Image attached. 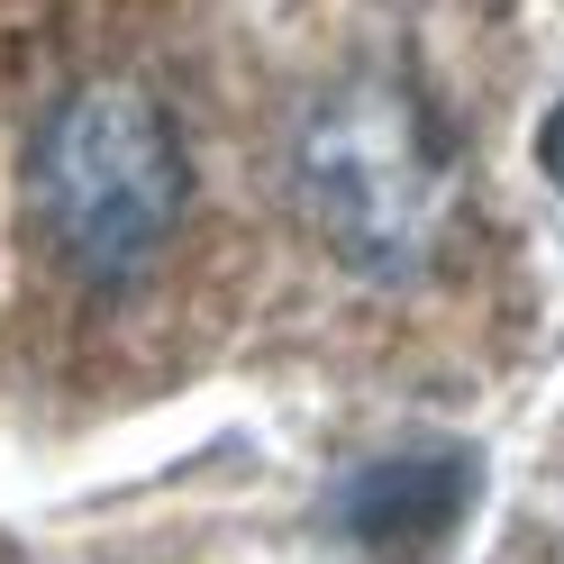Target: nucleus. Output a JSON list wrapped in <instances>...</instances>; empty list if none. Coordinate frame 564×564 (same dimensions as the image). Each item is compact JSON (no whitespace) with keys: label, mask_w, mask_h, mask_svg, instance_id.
Segmentation results:
<instances>
[{"label":"nucleus","mask_w":564,"mask_h":564,"mask_svg":"<svg viewBox=\"0 0 564 564\" xmlns=\"http://www.w3.org/2000/svg\"><path fill=\"white\" fill-rule=\"evenodd\" d=\"M183 192L192 173H183V147H173V119L128 83L74 91L37 137V209L83 273L147 264L164 228L183 219Z\"/></svg>","instance_id":"nucleus-1"},{"label":"nucleus","mask_w":564,"mask_h":564,"mask_svg":"<svg viewBox=\"0 0 564 564\" xmlns=\"http://www.w3.org/2000/svg\"><path fill=\"white\" fill-rule=\"evenodd\" d=\"M538 164H546V183L564 192V100H555V119H546V137H538Z\"/></svg>","instance_id":"nucleus-2"}]
</instances>
